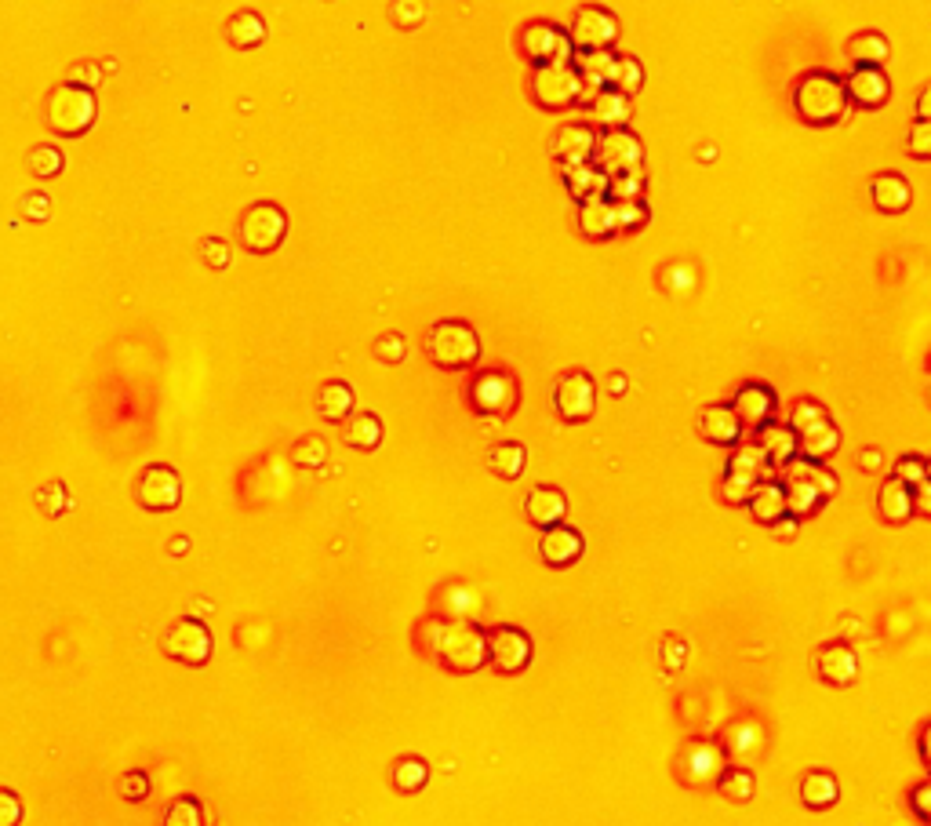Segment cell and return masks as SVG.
Masks as SVG:
<instances>
[{
    "label": "cell",
    "mask_w": 931,
    "mask_h": 826,
    "mask_svg": "<svg viewBox=\"0 0 931 826\" xmlns=\"http://www.w3.org/2000/svg\"><path fill=\"white\" fill-rule=\"evenodd\" d=\"M779 488L786 495V514L801 521L808 514H819L822 506L830 503L833 492H837V477L822 463L793 455L790 463L779 466Z\"/></svg>",
    "instance_id": "2"
},
{
    "label": "cell",
    "mask_w": 931,
    "mask_h": 826,
    "mask_svg": "<svg viewBox=\"0 0 931 826\" xmlns=\"http://www.w3.org/2000/svg\"><path fill=\"white\" fill-rule=\"evenodd\" d=\"M775 408H779V401H775V393L764 383H746L735 393V401H731V412H735L739 426L742 430H753V434H757L764 423H771Z\"/></svg>",
    "instance_id": "17"
},
{
    "label": "cell",
    "mask_w": 931,
    "mask_h": 826,
    "mask_svg": "<svg viewBox=\"0 0 931 826\" xmlns=\"http://www.w3.org/2000/svg\"><path fill=\"white\" fill-rule=\"evenodd\" d=\"M728 474L735 477H746V481H768L771 466L768 459H764V452L757 448V444H735V455H731L728 463Z\"/></svg>",
    "instance_id": "37"
},
{
    "label": "cell",
    "mask_w": 931,
    "mask_h": 826,
    "mask_svg": "<svg viewBox=\"0 0 931 826\" xmlns=\"http://www.w3.org/2000/svg\"><path fill=\"white\" fill-rule=\"evenodd\" d=\"M881 466V455L877 452H862V470H877Z\"/></svg>",
    "instance_id": "62"
},
{
    "label": "cell",
    "mask_w": 931,
    "mask_h": 826,
    "mask_svg": "<svg viewBox=\"0 0 931 826\" xmlns=\"http://www.w3.org/2000/svg\"><path fill=\"white\" fill-rule=\"evenodd\" d=\"M484 645H488V666H495V674L513 677L528 670L531 663V637L517 626H491L484 630Z\"/></svg>",
    "instance_id": "10"
},
{
    "label": "cell",
    "mask_w": 931,
    "mask_h": 826,
    "mask_svg": "<svg viewBox=\"0 0 931 826\" xmlns=\"http://www.w3.org/2000/svg\"><path fill=\"white\" fill-rule=\"evenodd\" d=\"M895 481H902L906 488H917V484L928 481V459H921V455H906V459H899L895 463Z\"/></svg>",
    "instance_id": "47"
},
{
    "label": "cell",
    "mask_w": 931,
    "mask_h": 826,
    "mask_svg": "<svg viewBox=\"0 0 931 826\" xmlns=\"http://www.w3.org/2000/svg\"><path fill=\"white\" fill-rule=\"evenodd\" d=\"M237 237L248 248L251 255H270L277 252L288 237V215L270 201L251 204L248 212L241 215V226H237Z\"/></svg>",
    "instance_id": "6"
},
{
    "label": "cell",
    "mask_w": 931,
    "mask_h": 826,
    "mask_svg": "<svg viewBox=\"0 0 931 826\" xmlns=\"http://www.w3.org/2000/svg\"><path fill=\"white\" fill-rule=\"evenodd\" d=\"M70 84H81V88H95V84H99V66H91V62H81V66H73Z\"/></svg>",
    "instance_id": "59"
},
{
    "label": "cell",
    "mask_w": 931,
    "mask_h": 826,
    "mask_svg": "<svg viewBox=\"0 0 931 826\" xmlns=\"http://www.w3.org/2000/svg\"><path fill=\"white\" fill-rule=\"evenodd\" d=\"M848 91L837 73L815 70L804 73L797 88H793V110L804 124L811 128H830V124H841L848 117Z\"/></svg>",
    "instance_id": "3"
},
{
    "label": "cell",
    "mask_w": 931,
    "mask_h": 826,
    "mask_svg": "<svg viewBox=\"0 0 931 826\" xmlns=\"http://www.w3.org/2000/svg\"><path fill=\"white\" fill-rule=\"evenodd\" d=\"M521 51L524 59L535 62V66H564L575 55L568 33L561 26H553V22H531V26H524Z\"/></svg>",
    "instance_id": "12"
},
{
    "label": "cell",
    "mask_w": 931,
    "mask_h": 826,
    "mask_svg": "<svg viewBox=\"0 0 931 826\" xmlns=\"http://www.w3.org/2000/svg\"><path fill=\"white\" fill-rule=\"evenodd\" d=\"M404 353H408V346H404V339L397 332L382 335L379 343H375V357H379V361H386V364H401Z\"/></svg>",
    "instance_id": "52"
},
{
    "label": "cell",
    "mask_w": 931,
    "mask_h": 826,
    "mask_svg": "<svg viewBox=\"0 0 931 826\" xmlns=\"http://www.w3.org/2000/svg\"><path fill=\"white\" fill-rule=\"evenodd\" d=\"M753 772H746V768H721V776H717V790H721L728 801H735V805H746L753 797Z\"/></svg>",
    "instance_id": "40"
},
{
    "label": "cell",
    "mask_w": 931,
    "mask_h": 826,
    "mask_svg": "<svg viewBox=\"0 0 931 826\" xmlns=\"http://www.w3.org/2000/svg\"><path fill=\"white\" fill-rule=\"evenodd\" d=\"M837 448H841V434H837L833 419L797 434V455H801V459H811V463H826Z\"/></svg>",
    "instance_id": "27"
},
{
    "label": "cell",
    "mask_w": 931,
    "mask_h": 826,
    "mask_svg": "<svg viewBox=\"0 0 931 826\" xmlns=\"http://www.w3.org/2000/svg\"><path fill=\"white\" fill-rule=\"evenodd\" d=\"M928 91H921V99H917V121H928Z\"/></svg>",
    "instance_id": "63"
},
{
    "label": "cell",
    "mask_w": 931,
    "mask_h": 826,
    "mask_svg": "<svg viewBox=\"0 0 931 826\" xmlns=\"http://www.w3.org/2000/svg\"><path fill=\"white\" fill-rule=\"evenodd\" d=\"M48 197L44 193H26V201H22V215L26 219H33V222H41V219H48Z\"/></svg>",
    "instance_id": "57"
},
{
    "label": "cell",
    "mask_w": 931,
    "mask_h": 826,
    "mask_svg": "<svg viewBox=\"0 0 931 826\" xmlns=\"http://www.w3.org/2000/svg\"><path fill=\"white\" fill-rule=\"evenodd\" d=\"M615 51L604 48V51H579V55H571V62H575V73L579 77H586V81L601 84V88H608L611 84V73H615Z\"/></svg>",
    "instance_id": "35"
},
{
    "label": "cell",
    "mask_w": 931,
    "mask_h": 826,
    "mask_svg": "<svg viewBox=\"0 0 931 826\" xmlns=\"http://www.w3.org/2000/svg\"><path fill=\"white\" fill-rule=\"evenodd\" d=\"M135 499L150 514H168L182 503V477L164 463L146 466L139 474V484H135Z\"/></svg>",
    "instance_id": "14"
},
{
    "label": "cell",
    "mask_w": 931,
    "mask_h": 826,
    "mask_svg": "<svg viewBox=\"0 0 931 826\" xmlns=\"http://www.w3.org/2000/svg\"><path fill=\"white\" fill-rule=\"evenodd\" d=\"M121 797L124 801H146L150 797V776L146 772H128L121 779Z\"/></svg>",
    "instance_id": "54"
},
{
    "label": "cell",
    "mask_w": 931,
    "mask_h": 826,
    "mask_svg": "<svg viewBox=\"0 0 931 826\" xmlns=\"http://www.w3.org/2000/svg\"><path fill=\"white\" fill-rule=\"evenodd\" d=\"M99 106H95V91L81 84H55L44 99V124L62 139H77L95 124Z\"/></svg>",
    "instance_id": "4"
},
{
    "label": "cell",
    "mask_w": 931,
    "mask_h": 826,
    "mask_svg": "<svg viewBox=\"0 0 931 826\" xmlns=\"http://www.w3.org/2000/svg\"><path fill=\"white\" fill-rule=\"evenodd\" d=\"M426 353L444 372H462L481 361V339L466 321H437L426 332Z\"/></svg>",
    "instance_id": "5"
},
{
    "label": "cell",
    "mask_w": 931,
    "mask_h": 826,
    "mask_svg": "<svg viewBox=\"0 0 931 826\" xmlns=\"http://www.w3.org/2000/svg\"><path fill=\"white\" fill-rule=\"evenodd\" d=\"M870 197H873V204H877L881 212H888V215L906 212V208L913 204L910 182L902 179V175H895V172H881V175H877V179L870 182Z\"/></svg>",
    "instance_id": "24"
},
{
    "label": "cell",
    "mask_w": 931,
    "mask_h": 826,
    "mask_svg": "<svg viewBox=\"0 0 931 826\" xmlns=\"http://www.w3.org/2000/svg\"><path fill=\"white\" fill-rule=\"evenodd\" d=\"M531 99H535V106H542V110L550 113L579 106V73H575V66L571 62H564V66H535V73H531Z\"/></svg>",
    "instance_id": "7"
},
{
    "label": "cell",
    "mask_w": 931,
    "mask_h": 826,
    "mask_svg": "<svg viewBox=\"0 0 931 826\" xmlns=\"http://www.w3.org/2000/svg\"><path fill=\"white\" fill-rule=\"evenodd\" d=\"M768 528H771L775 535H779V539H793V532H797V517L786 514V517H779L775 524H768Z\"/></svg>",
    "instance_id": "60"
},
{
    "label": "cell",
    "mask_w": 931,
    "mask_h": 826,
    "mask_svg": "<svg viewBox=\"0 0 931 826\" xmlns=\"http://www.w3.org/2000/svg\"><path fill=\"white\" fill-rule=\"evenodd\" d=\"M910 503H913V514L917 517H928L931 514V484H917V488H910Z\"/></svg>",
    "instance_id": "58"
},
{
    "label": "cell",
    "mask_w": 931,
    "mask_h": 826,
    "mask_svg": "<svg viewBox=\"0 0 931 826\" xmlns=\"http://www.w3.org/2000/svg\"><path fill=\"white\" fill-rule=\"evenodd\" d=\"M517 397H521V390H517V379H513L510 372H499V368L481 372L470 383L473 412L491 415V419H506V415L517 408Z\"/></svg>",
    "instance_id": "9"
},
{
    "label": "cell",
    "mask_w": 931,
    "mask_h": 826,
    "mask_svg": "<svg viewBox=\"0 0 931 826\" xmlns=\"http://www.w3.org/2000/svg\"><path fill=\"white\" fill-rule=\"evenodd\" d=\"M579 230L590 241H608V237L619 233L615 230V208H611L608 197H593V201L579 204Z\"/></svg>",
    "instance_id": "26"
},
{
    "label": "cell",
    "mask_w": 931,
    "mask_h": 826,
    "mask_svg": "<svg viewBox=\"0 0 931 826\" xmlns=\"http://www.w3.org/2000/svg\"><path fill=\"white\" fill-rule=\"evenodd\" d=\"M226 37H230V44L237 51H251L266 41V22L255 11H237L230 19V26H226Z\"/></svg>",
    "instance_id": "32"
},
{
    "label": "cell",
    "mask_w": 931,
    "mask_h": 826,
    "mask_svg": "<svg viewBox=\"0 0 931 826\" xmlns=\"http://www.w3.org/2000/svg\"><path fill=\"white\" fill-rule=\"evenodd\" d=\"M826 419H830V412H826L819 401H797L790 412V430L793 434H804V430L826 423Z\"/></svg>",
    "instance_id": "46"
},
{
    "label": "cell",
    "mask_w": 931,
    "mask_h": 826,
    "mask_svg": "<svg viewBox=\"0 0 931 826\" xmlns=\"http://www.w3.org/2000/svg\"><path fill=\"white\" fill-rule=\"evenodd\" d=\"M815 674H819L822 685L830 688H848L855 677H859V655L855 648L844 645V641H830L815 652Z\"/></svg>",
    "instance_id": "16"
},
{
    "label": "cell",
    "mask_w": 931,
    "mask_h": 826,
    "mask_svg": "<svg viewBox=\"0 0 931 826\" xmlns=\"http://www.w3.org/2000/svg\"><path fill=\"white\" fill-rule=\"evenodd\" d=\"M750 514L757 524H775L779 517H786V495H782L779 481H761L750 495Z\"/></svg>",
    "instance_id": "29"
},
{
    "label": "cell",
    "mask_w": 931,
    "mask_h": 826,
    "mask_svg": "<svg viewBox=\"0 0 931 826\" xmlns=\"http://www.w3.org/2000/svg\"><path fill=\"white\" fill-rule=\"evenodd\" d=\"M211 652H215V641L201 619H175L164 634V655H171L175 663L208 666Z\"/></svg>",
    "instance_id": "11"
},
{
    "label": "cell",
    "mask_w": 931,
    "mask_h": 826,
    "mask_svg": "<svg viewBox=\"0 0 931 826\" xmlns=\"http://www.w3.org/2000/svg\"><path fill=\"white\" fill-rule=\"evenodd\" d=\"M906 150H910V157H917V161H928V157H931V124L928 121L913 124Z\"/></svg>",
    "instance_id": "51"
},
{
    "label": "cell",
    "mask_w": 931,
    "mask_h": 826,
    "mask_svg": "<svg viewBox=\"0 0 931 826\" xmlns=\"http://www.w3.org/2000/svg\"><path fill=\"white\" fill-rule=\"evenodd\" d=\"M22 823V801L15 790L0 786V826H19Z\"/></svg>",
    "instance_id": "53"
},
{
    "label": "cell",
    "mask_w": 931,
    "mask_h": 826,
    "mask_svg": "<svg viewBox=\"0 0 931 826\" xmlns=\"http://www.w3.org/2000/svg\"><path fill=\"white\" fill-rule=\"evenodd\" d=\"M342 441L350 444V448H357V452H371V448H379V444H382L379 415H371V412L350 415V419H346V426H342Z\"/></svg>",
    "instance_id": "31"
},
{
    "label": "cell",
    "mask_w": 931,
    "mask_h": 826,
    "mask_svg": "<svg viewBox=\"0 0 931 826\" xmlns=\"http://www.w3.org/2000/svg\"><path fill=\"white\" fill-rule=\"evenodd\" d=\"M848 59L855 62V66H881L884 59H888V41H884V33H855L848 41Z\"/></svg>",
    "instance_id": "38"
},
{
    "label": "cell",
    "mask_w": 931,
    "mask_h": 826,
    "mask_svg": "<svg viewBox=\"0 0 931 826\" xmlns=\"http://www.w3.org/2000/svg\"><path fill=\"white\" fill-rule=\"evenodd\" d=\"M488 466H491V474L502 477V481H517V477L524 474V466H528V452H524V444H517V441H502L491 448Z\"/></svg>",
    "instance_id": "33"
},
{
    "label": "cell",
    "mask_w": 931,
    "mask_h": 826,
    "mask_svg": "<svg viewBox=\"0 0 931 826\" xmlns=\"http://www.w3.org/2000/svg\"><path fill=\"white\" fill-rule=\"evenodd\" d=\"M582 550H586V539H582V532H575V528H568V524H553V528H542V539H539V554L542 561L550 568H568L575 565L582 557Z\"/></svg>",
    "instance_id": "19"
},
{
    "label": "cell",
    "mask_w": 931,
    "mask_h": 826,
    "mask_svg": "<svg viewBox=\"0 0 931 826\" xmlns=\"http://www.w3.org/2000/svg\"><path fill=\"white\" fill-rule=\"evenodd\" d=\"M317 412L328 423H346L353 415V390L346 383H324L317 393Z\"/></svg>",
    "instance_id": "34"
},
{
    "label": "cell",
    "mask_w": 931,
    "mask_h": 826,
    "mask_svg": "<svg viewBox=\"0 0 931 826\" xmlns=\"http://www.w3.org/2000/svg\"><path fill=\"white\" fill-rule=\"evenodd\" d=\"M597 168H601L604 175H626V172H637L644 164V146L641 139L633 135V131L626 128H608L604 135H597V142H593V157H590Z\"/></svg>",
    "instance_id": "8"
},
{
    "label": "cell",
    "mask_w": 931,
    "mask_h": 826,
    "mask_svg": "<svg viewBox=\"0 0 931 826\" xmlns=\"http://www.w3.org/2000/svg\"><path fill=\"white\" fill-rule=\"evenodd\" d=\"M390 776L401 794H419L422 786L430 783V765H426L422 757H397Z\"/></svg>",
    "instance_id": "39"
},
{
    "label": "cell",
    "mask_w": 931,
    "mask_h": 826,
    "mask_svg": "<svg viewBox=\"0 0 931 826\" xmlns=\"http://www.w3.org/2000/svg\"><path fill=\"white\" fill-rule=\"evenodd\" d=\"M910 805H913V812H917V819H924V823H928V819H931V783H917V786H913Z\"/></svg>",
    "instance_id": "56"
},
{
    "label": "cell",
    "mask_w": 931,
    "mask_h": 826,
    "mask_svg": "<svg viewBox=\"0 0 931 826\" xmlns=\"http://www.w3.org/2000/svg\"><path fill=\"white\" fill-rule=\"evenodd\" d=\"M753 444L764 452L771 470H779L782 463H790L793 455H797V434H793L790 426H779V423H764L761 430H757V441Z\"/></svg>",
    "instance_id": "25"
},
{
    "label": "cell",
    "mask_w": 931,
    "mask_h": 826,
    "mask_svg": "<svg viewBox=\"0 0 931 826\" xmlns=\"http://www.w3.org/2000/svg\"><path fill=\"white\" fill-rule=\"evenodd\" d=\"M201 255L208 266H215V270H226V262H230V248H226V241H219V237H208V241L201 244Z\"/></svg>",
    "instance_id": "55"
},
{
    "label": "cell",
    "mask_w": 931,
    "mask_h": 826,
    "mask_svg": "<svg viewBox=\"0 0 931 826\" xmlns=\"http://www.w3.org/2000/svg\"><path fill=\"white\" fill-rule=\"evenodd\" d=\"M837 794H841V786H837V779L830 772H808L801 779V801L808 808H815V812L837 805Z\"/></svg>",
    "instance_id": "36"
},
{
    "label": "cell",
    "mask_w": 931,
    "mask_h": 826,
    "mask_svg": "<svg viewBox=\"0 0 931 826\" xmlns=\"http://www.w3.org/2000/svg\"><path fill=\"white\" fill-rule=\"evenodd\" d=\"M26 164H30V172L37 175V179H55L66 161H62V153L55 150V146H37V150H30Z\"/></svg>",
    "instance_id": "45"
},
{
    "label": "cell",
    "mask_w": 931,
    "mask_h": 826,
    "mask_svg": "<svg viewBox=\"0 0 931 826\" xmlns=\"http://www.w3.org/2000/svg\"><path fill=\"white\" fill-rule=\"evenodd\" d=\"M877 510L888 524H906L913 517V503H910V488L895 477L881 484V495H877Z\"/></svg>",
    "instance_id": "30"
},
{
    "label": "cell",
    "mask_w": 931,
    "mask_h": 826,
    "mask_svg": "<svg viewBox=\"0 0 931 826\" xmlns=\"http://www.w3.org/2000/svg\"><path fill=\"white\" fill-rule=\"evenodd\" d=\"M433 634V645L426 648L430 659L451 670V674H477L481 666H488V645H484V630L466 619H451V623H426Z\"/></svg>",
    "instance_id": "1"
},
{
    "label": "cell",
    "mask_w": 931,
    "mask_h": 826,
    "mask_svg": "<svg viewBox=\"0 0 931 826\" xmlns=\"http://www.w3.org/2000/svg\"><path fill=\"white\" fill-rule=\"evenodd\" d=\"M564 514H568V499H564L561 488H553V484H539V488H531L528 499H524V517H528L535 528H553V524H561Z\"/></svg>",
    "instance_id": "21"
},
{
    "label": "cell",
    "mask_w": 931,
    "mask_h": 826,
    "mask_svg": "<svg viewBox=\"0 0 931 826\" xmlns=\"http://www.w3.org/2000/svg\"><path fill=\"white\" fill-rule=\"evenodd\" d=\"M928 739H931V725L921 728V761L924 765H931V754H928Z\"/></svg>",
    "instance_id": "61"
},
{
    "label": "cell",
    "mask_w": 931,
    "mask_h": 826,
    "mask_svg": "<svg viewBox=\"0 0 931 826\" xmlns=\"http://www.w3.org/2000/svg\"><path fill=\"white\" fill-rule=\"evenodd\" d=\"M644 182H648L644 179V168L626 172V175H611L604 197H608L611 204L615 201H644Z\"/></svg>",
    "instance_id": "41"
},
{
    "label": "cell",
    "mask_w": 931,
    "mask_h": 826,
    "mask_svg": "<svg viewBox=\"0 0 931 826\" xmlns=\"http://www.w3.org/2000/svg\"><path fill=\"white\" fill-rule=\"evenodd\" d=\"M295 463L299 466H321L324 455H328V444L321 441V437H306V441L295 444Z\"/></svg>",
    "instance_id": "49"
},
{
    "label": "cell",
    "mask_w": 931,
    "mask_h": 826,
    "mask_svg": "<svg viewBox=\"0 0 931 826\" xmlns=\"http://www.w3.org/2000/svg\"><path fill=\"white\" fill-rule=\"evenodd\" d=\"M619 37V19L611 11L597 8V4H586V8L575 11L568 30V41L575 51H604L615 44Z\"/></svg>",
    "instance_id": "13"
},
{
    "label": "cell",
    "mask_w": 931,
    "mask_h": 826,
    "mask_svg": "<svg viewBox=\"0 0 931 826\" xmlns=\"http://www.w3.org/2000/svg\"><path fill=\"white\" fill-rule=\"evenodd\" d=\"M611 208H615V230H619V233L644 230V226H648V219H651L648 204H644V201H615Z\"/></svg>",
    "instance_id": "44"
},
{
    "label": "cell",
    "mask_w": 931,
    "mask_h": 826,
    "mask_svg": "<svg viewBox=\"0 0 931 826\" xmlns=\"http://www.w3.org/2000/svg\"><path fill=\"white\" fill-rule=\"evenodd\" d=\"M699 437L717 448H735L742 441V426L731 412V404H710L699 415Z\"/></svg>",
    "instance_id": "20"
},
{
    "label": "cell",
    "mask_w": 931,
    "mask_h": 826,
    "mask_svg": "<svg viewBox=\"0 0 931 826\" xmlns=\"http://www.w3.org/2000/svg\"><path fill=\"white\" fill-rule=\"evenodd\" d=\"M161 826H204V808L197 797H175L164 812Z\"/></svg>",
    "instance_id": "43"
},
{
    "label": "cell",
    "mask_w": 931,
    "mask_h": 826,
    "mask_svg": "<svg viewBox=\"0 0 931 826\" xmlns=\"http://www.w3.org/2000/svg\"><path fill=\"white\" fill-rule=\"evenodd\" d=\"M561 172H564V186H568V193L579 204L593 201V197H604V190H608V175H604L593 161L561 164Z\"/></svg>",
    "instance_id": "23"
},
{
    "label": "cell",
    "mask_w": 931,
    "mask_h": 826,
    "mask_svg": "<svg viewBox=\"0 0 931 826\" xmlns=\"http://www.w3.org/2000/svg\"><path fill=\"white\" fill-rule=\"evenodd\" d=\"M557 412L564 423H586L597 412V386L586 372H568L557 383Z\"/></svg>",
    "instance_id": "15"
},
{
    "label": "cell",
    "mask_w": 931,
    "mask_h": 826,
    "mask_svg": "<svg viewBox=\"0 0 931 826\" xmlns=\"http://www.w3.org/2000/svg\"><path fill=\"white\" fill-rule=\"evenodd\" d=\"M641 84H644L641 62L633 59V55H619V59H615V73H611L608 88L622 91V95H633V91H641Z\"/></svg>",
    "instance_id": "42"
},
{
    "label": "cell",
    "mask_w": 931,
    "mask_h": 826,
    "mask_svg": "<svg viewBox=\"0 0 931 826\" xmlns=\"http://www.w3.org/2000/svg\"><path fill=\"white\" fill-rule=\"evenodd\" d=\"M844 91H848V102H855L862 110H881L891 99V84L881 66H855L851 77L844 81Z\"/></svg>",
    "instance_id": "18"
},
{
    "label": "cell",
    "mask_w": 931,
    "mask_h": 826,
    "mask_svg": "<svg viewBox=\"0 0 931 826\" xmlns=\"http://www.w3.org/2000/svg\"><path fill=\"white\" fill-rule=\"evenodd\" d=\"M761 481H746V477H735V474H724V484H721V492H724V499L728 503H750V495H753V488H757Z\"/></svg>",
    "instance_id": "50"
},
{
    "label": "cell",
    "mask_w": 931,
    "mask_h": 826,
    "mask_svg": "<svg viewBox=\"0 0 931 826\" xmlns=\"http://www.w3.org/2000/svg\"><path fill=\"white\" fill-rule=\"evenodd\" d=\"M37 506H41L48 517L66 514V510H70V495H66V484L51 481L48 488H41V492H37Z\"/></svg>",
    "instance_id": "48"
},
{
    "label": "cell",
    "mask_w": 931,
    "mask_h": 826,
    "mask_svg": "<svg viewBox=\"0 0 931 826\" xmlns=\"http://www.w3.org/2000/svg\"><path fill=\"white\" fill-rule=\"evenodd\" d=\"M593 142H597V135H593L590 124H564V128L553 135V157L561 164L590 161Z\"/></svg>",
    "instance_id": "22"
},
{
    "label": "cell",
    "mask_w": 931,
    "mask_h": 826,
    "mask_svg": "<svg viewBox=\"0 0 931 826\" xmlns=\"http://www.w3.org/2000/svg\"><path fill=\"white\" fill-rule=\"evenodd\" d=\"M593 117H597V124H601L604 131L608 128H626L633 117V106H630V95H622V91L615 88H601L597 95H593Z\"/></svg>",
    "instance_id": "28"
}]
</instances>
